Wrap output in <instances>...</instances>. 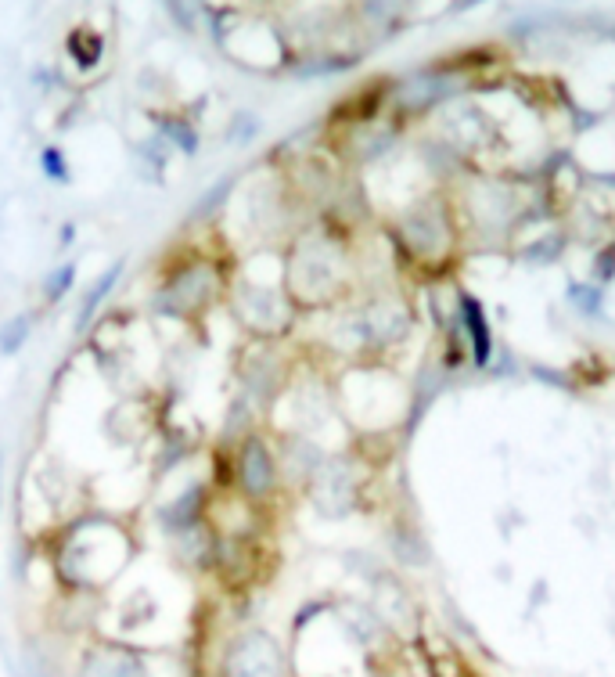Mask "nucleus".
I'll list each match as a JSON object with an SVG mask.
<instances>
[{"instance_id":"obj_23","label":"nucleus","mask_w":615,"mask_h":677,"mask_svg":"<svg viewBox=\"0 0 615 677\" xmlns=\"http://www.w3.org/2000/svg\"><path fill=\"white\" fill-rule=\"evenodd\" d=\"M0 505H4V451H0Z\"/></svg>"},{"instance_id":"obj_7","label":"nucleus","mask_w":615,"mask_h":677,"mask_svg":"<svg viewBox=\"0 0 615 677\" xmlns=\"http://www.w3.org/2000/svg\"><path fill=\"white\" fill-rule=\"evenodd\" d=\"M223 451H227V487L238 497H245L249 505L274 515L277 505H281L288 494H285V483H281L274 440H270L267 429H259V433L245 436V440H238L234 447H223Z\"/></svg>"},{"instance_id":"obj_16","label":"nucleus","mask_w":615,"mask_h":677,"mask_svg":"<svg viewBox=\"0 0 615 677\" xmlns=\"http://www.w3.org/2000/svg\"><path fill=\"white\" fill-rule=\"evenodd\" d=\"M238 177H220V181L213 184V188H205V195H198V202L191 206V213H188V224L191 227H216L223 220V213H227V206H231V199H234V191H238Z\"/></svg>"},{"instance_id":"obj_2","label":"nucleus","mask_w":615,"mask_h":677,"mask_svg":"<svg viewBox=\"0 0 615 677\" xmlns=\"http://www.w3.org/2000/svg\"><path fill=\"white\" fill-rule=\"evenodd\" d=\"M285 289L303 317L360 296L353 235L324 217H310L285 242Z\"/></svg>"},{"instance_id":"obj_4","label":"nucleus","mask_w":615,"mask_h":677,"mask_svg":"<svg viewBox=\"0 0 615 677\" xmlns=\"http://www.w3.org/2000/svg\"><path fill=\"white\" fill-rule=\"evenodd\" d=\"M231 249H205V245H180L155 274L148 292V310L173 325H198L223 307L227 278H231Z\"/></svg>"},{"instance_id":"obj_3","label":"nucleus","mask_w":615,"mask_h":677,"mask_svg":"<svg viewBox=\"0 0 615 677\" xmlns=\"http://www.w3.org/2000/svg\"><path fill=\"white\" fill-rule=\"evenodd\" d=\"M223 310L245 339L285 343L303 321L285 289V245H259L234 256Z\"/></svg>"},{"instance_id":"obj_5","label":"nucleus","mask_w":615,"mask_h":677,"mask_svg":"<svg viewBox=\"0 0 615 677\" xmlns=\"http://www.w3.org/2000/svg\"><path fill=\"white\" fill-rule=\"evenodd\" d=\"M385 238L393 245L396 260L414 271H443V263H450L461 242V224L443 195H425L403 206L385 224Z\"/></svg>"},{"instance_id":"obj_1","label":"nucleus","mask_w":615,"mask_h":677,"mask_svg":"<svg viewBox=\"0 0 615 677\" xmlns=\"http://www.w3.org/2000/svg\"><path fill=\"white\" fill-rule=\"evenodd\" d=\"M40 544L44 562L51 566V580L58 591H80V595H108L126 577L141 555V537L126 515L105 508H83L47 533Z\"/></svg>"},{"instance_id":"obj_10","label":"nucleus","mask_w":615,"mask_h":677,"mask_svg":"<svg viewBox=\"0 0 615 677\" xmlns=\"http://www.w3.org/2000/svg\"><path fill=\"white\" fill-rule=\"evenodd\" d=\"M270 562H274V551L267 548V537H220L216 566L209 580L227 598H245L267 580Z\"/></svg>"},{"instance_id":"obj_13","label":"nucleus","mask_w":615,"mask_h":677,"mask_svg":"<svg viewBox=\"0 0 615 677\" xmlns=\"http://www.w3.org/2000/svg\"><path fill=\"white\" fill-rule=\"evenodd\" d=\"M274 440V454H277V469H281V483H285V494L288 497H303L306 487H310V479L317 476V469L324 465L328 458V447L310 436H299V433H270Z\"/></svg>"},{"instance_id":"obj_18","label":"nucleus","mask_w":615,"mask_h":677,"mask_svg":"<svg viewBox=\"0 0 615 677\" xmlns=\"http://www.w3.org/2000/svg\"><path fill=\"white\" fill-rule=\"evenodd\" d=\"M159 137L173 152L188 155V159L198 152V145H202V130L184 116H159Z\"/></svg>"},{"instance_id":"obj_14","label":"nucleus","mask_w":615,"mask_h":677,"mask_svg":"<svg viewBox=\"0 0 615 677\" xmlns=\"http://www.w3.org/2000/svg\"><path fill=\"white\" fill-rule=\"evenodd\" d=\"M216 548H220V537L209 523H198L191 530H180L173 537H166V551H170V562L177 569H184L188 577L209 580L216 566Z\"/></svg>"},{"instance_id":"obj_12","label":"nucleus","mask_w":615,"mask_h":677,"mask_svg":"<svg viewBox=\"0 0 615 677\" xmlns=\"http://www.w3.org/2000/svg\"><path fill=\"white\" fill-rule=\"evenodd\" d=\"M209 494H213V479L205 472L202 479H184L173 487V494L155 497L152 505V519L155 530L162 537H173L180 530H191V526L205 523V512H209Z\"/></svg>"},{"instance_id":"obj_19","label":"nucleus","mask_w":615,"mask_h":677,"mask_svg":"<svg viewBox=\"0 0 615 677\" xmlns=\"http://www.w3.org/2000/svg\"><path fill=\"white\" fill-rule=\"evenodd\" d=\"M36 328V310H18L0 325V357H18L33 339Z\"/></svg>"},{"instance_id":"obj_21","label":"nucleus","mask_w":615,"mask_h":677,"mask_svg":"<svg viewBox=\"0 0 615 677\" xmlns=\"http://www.w3.org/2000/svg\"><path fill=\"white\" fill-rule=\"evenodd\" d=\"M101 51H105V44H101L94 33H90V44H83V29H76V33L69 37V55H72V62L80 65V69H90V65H98Z\"/></svg>"},{"instance_id":"obj_15","label":"nucleus","mask_w":615,"mask_h":677,"mask_svg":"<svg viewBox=\"0 0 615 677\" xmlns=\"http://www.w3.org/2000/svg\"><path fill=\"white\" fill-rule=\"evenodd\" d=\"M123 274H126V260H116L112 267H105L98 278L90 281L87 289H83L80 303H76V314H72V335H76V339H83V343H87L90 328L98 325V317H101V310H105V303L116 296Z\"/></svg>"},{"instance_id":"obj_6","label":"nucleus","mask_w":615,"mask_h":677,"mask_svg":"<svg viewBox=\"0 0 615 677\" xmlns=\"http://www.w3.org/2000/svg\"><path fill=\"white\" fill-rule=\"evenodd\" d=\"M213 656L195 663V677H292V656L270 627L238 620L216 638Z\"/></svg>"},{"instance_id":"obj_17","label":"nucleus","mask_w":615,"mask_h":677,"mask_svg":"<svg viewBox=\"0 0 615 677\" xmlns=\"http://www.w3.org/2000/svg\"><path fill=\"white\" fill-rule=\"evenodd\" d=\"M76 281H80V260L54 263L51 271L44 274V281H40V307H62L65 299L72 296V289H76Z\"/></svg>"},{"instance_id":"obj_20","label":"nucleus","mask_w":615,"mask_h":677,"mask_svg":"<svg viewBox=\"0 0 615 677\" xmlns=\"http://www.w3.org/2000/svg\"><path fill=\"white\" fill-rule=\"evenodd\" d=\"M40 173H44L47 181L58 184V188H69L72 184V170H69V159L58 145H47L40 152Z\"/></svg>"},{"instance_id":"obj_11","label":"nucleus","mask_w":615,"mask_h":677,"mask_svg":"<svg viewBox=\"0 0 615 677\" xmlns=\"http://www.w3.org/2000/svg\"><path fill=\"white\" fill-rule=\"evenodd\" d=\"M72 677H155V659L148 645L94 634L76 652Z\"/></svg>"},{"instance_id":"obj_8","label":"nucleus","mask_w":615,"mask_h":677,"mask_svg":"<svg viewBox=\"0 0 615 677\" xmlns=\"http://www.w3.org/2000/svg\"><path fill=\"white\" fill-rule=\"evenodd\" d=\"M295 368H299V357L285 343H274V339H241V346L231 357L234 389L256 400L267 415L270 407L277 404V397L288 389Z\"/></svg>"},{"instance_id":"obj_9","label":"nucleus","mask_w":615,"mask_h":677,"mask_svg":"<svg viewBox=\"0 0 615 677\" xmlns=\"http://www.w3.org/2000/svg\"><path fill=\"white\" fill-rule=\"evenodd\" d=\"M364 461L357 451H331L324 458V465L317 469V476L310 479L306 487V501L321 519H346L360 508V497H364Z\"/></svg>"},{"instance_id":"obj_22","label":"nucleus","mask_w":615,"mask_h":677,"mask_svg":"<svg viewBox=\"0 0 615 677\" xmlns=\"http://www.w3.org/2000/svg\"><path fill=\"white\" fill-rule=\"evenodd\" d=\"M72 242H76V224H72V220H65L62 224V235H58V249H72Z\"/></svg>"}]
</instances>
